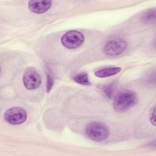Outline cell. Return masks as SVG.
Listing matches in <instances>:
<instances>
[{"label":"cell","instance_id":"obj_5","mask_svg":"<svg viewBox=\"0 0 156 156\" xmlns=\"http://www.w3.org/2000/svg\"><path fill=\"white\" fill-rule=\"evenodd\" d=\"M23 81L24 87L28 90H34L38 88L41 83L40 74L34 69H28L24 74Z\"/></svg>","mask_w":156,"mask_h":156},{"label":"cell","instance_id":"obj_9","mask_svg":"<svg viewBox=\"0 0 156 156\" xmlns=\"http://www.w3.org/2000/svg\"><path fill=\"white\" fill-rule=\"evenodd\" d=\"M73 79L76 82L82 85H88L90 83L88 75L85 73L77 74L74 77Z\"/></svg>","mask_w":156,"mask_h":156},{"label":"cell","instance_id":"obj_3","mask_svg":"<svg viewBox=\"0 0 156 156\" xmlns=\"http://www.w3.org/2000/svg\"><path fill=\"white\" fill-rule=\"evenodd\" d=\"M84 41L83 35L77 30H70L66 32L61 38L64 46L69 49H74L80 46Z\"/></svg>","mask_w":156,"mask_h":156},{"label":"cell","instance_id":"obj_11","mask_svg":"<svg viewBox=\"0 0 156 156\" xmlns=\"http://www.w3.org/2000/svg\"><path fill=\"white\" fill-rule=\"evenodd\" d=\"M48 82H47V91L49 92L52 87V85H53V80L52 79V78L49 76H48Z\"/></svg>","mask_w":156,"mask_h":156},{"label":"cell","instance_id":"obj_8","mask_svg":"<svg viewBox=\"0 0 156 156\" xmlns=\"http://www.w3.org/2000/svg\"><path fill=\"white\" fill-rule=\"evenodd\" d=\"M121 71L120 67H108L95 72V76L99 77H107L118 74Z\"/></svg>","mask_w":156,"mask_h":156},{"label":"cell","instance_id":"obj_2","mask_svg":"<svg viewBox=\"0 0 156 156\" xmlns=\"http://www.w3.org/2000/svg\"><path fill=\"white\" fill-rule=\"evenodd\" d=\"M85 133L91 140L101 141L105 140L109 135V130L106 125L100 122H91L85 127Z\"/></svg>","mask_w":156,"mask_h":156},{"label":"cell","instance_id":"obj_1","mask_svg":"<svg viewBox=\"0 0 156 156\" xmlns=\"http://www.w3.org/2000/svg\"><path fill=\"white\" fill-rule=\"evenodd\" d=\"M136 94L130 90L119 91L115 96L113 101V108L118 112H124L136 104Z\"/></svg>","mask_w":156,"mask_h":156},{"label":"cell","instance_id":"obj_6","mask_svg":"<svg viewBox=\"0 0 156 156\" xmlns=\"http://www.w3.org/2000/svg\"><path fill=\"white\" fill-rule=\"evenodd\" d=\"M127 43L122 39L115 38L108 41L104 48L105 54L109 55H117L121 54L126 48Z\"/></svg>","mask_w":156,"mask_h":156},{"label":"cell","instance_id":"obj_7","mask_svg":"<svg viewBox=\"0 0 156 156\" xmlns=\"http://www.w3.org/2000/svg\"><path fill=\"white\" fill-rule=\"evenodd\" d=\"M52 5L51 1H30L29 2V10L35 13H42L50 9Z\"/></svg>","mask_w":156,"mask_h":156},{"label":"cell","instance_id":"obj_10","mask_svg":"<svg viewBox=\"0 0 156 156\" xmlns=\"http://www.w3.org/2000/svg\"><path fill=\"white\" fill-rule=\"evenodd\" d=\"M155 20V10L150 9L149 10L146 12V13L143 16V20L146 22H151L152 20Z\"/></svg>","mask_w":156,"mask_h":156},{"label":"cell","instance_id":"obj_12","mask_svg":"<svg viewBox=\"0 0 156 156\" xmlns=\"http://www.w3.org/2000/svg\"><path fill=\"white\" fill-rule=\"evenodd\" d=\"M155 108H154L153 110V112H152V114H151V118H150V120H151V122L153 124V125L155 126Z\"/></svg>","mask_w":156,"mask_h":156},{"label":"cell","instance_id":"obj_4","mask_svg":"<svg viewBox=\"0 0 156 156\" xmlns=\"http://www.w3.org/2000/svg\"><path fill=\"white\" fill-rule=\"evenodd\" d=\"M4 119L9 124L17 125L23 123L27 119L26 112L19 107H12L4 113Z\"/></svg>","mask_w":156,"mask_h":156}]
</instances>
